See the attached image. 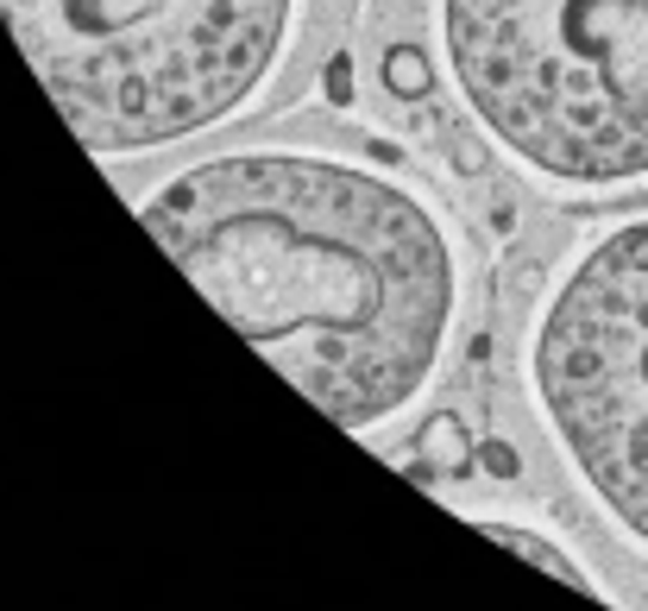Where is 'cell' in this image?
Segmentation results:
<instances>
[{
  "instance_id": "6da1fadb",
  "label": "cell",
  "mask_w": 648,
  "mask_h": 611,
  "mask_svg": "<svg viewBox=\"0 0 648 611\" xmlns=\"http://www.w3.org/2000/svg\"><path fill=\"white\" fill-rule=\"evenodd\" d=\"M146 228L340 429L391 423L441 366L453 246L409 189L309 152H233L151 189Z\"/></svg>"
},
{
  "instance_id": "7a4b0ae2",
  "label": "cell",
  "mask_w": 648,
  "mask_h": 611,
  "mask_svg": "<svg viewBox=\"0 0 648 611\" xmlns=\"http://www.w3.org/2000/svg\"><path fill=\"white\" fill-rule=\"evenodd\" d=\"M302 0H7L32 77L101 158L221 127L271 82Z\"/></svg>"
},
{
  "instance_id": "3957f363",
  "label": "cell",
  "mask_w": 648,
  "mask_h": 611,
  "mask_svg": "<svg viewBox=\"0 0 648 611\" xmlns=\"http://www.w3.org/2000/svg\"><path fill=\"white\" fill-rule=\"evenodd\" d=\"M485 139L560 189L648 183V0H441Z\"/></svg>"
},
{
  "instance_id": "277c9868",
  "label": "cell",
  "mask_w": 648,
  "mask_h": 611,
  "mask_svg": "<svg viewBox=\"0 0 648 611\" xmlns=\"http://www.w3.org/2000/svg\"><path fill=\"white\" fill-rule=\"evenodd\" d=\"M529 372L574 480L648 549V215L560 272Z\"/></svg>"
},
{
  "instance_id": "5b68a950",
  "label": "cell",
  "mask_w": 648,
  "mask_h": 611,
  "mask_svg": "<svg viewBox=\"0 0 648 611\" xmlns=\"http://www.w3.org/2000/svg\"><path fill=\"white\" fill-rule=\"evenodd\" d=\"M478 530L491 535V542H504V549H517L523 561H535V567H548L554 580H567V586H579V592H604L586 567H579L554 535H535V530H523V523H504V517H478Z\"/></svg>"
},
{
  "instance_id": "8992f818",
  "label": "cell",
  "mask_w": 648,
  "mask_h": 611,
  "mask_svg": "<svg viewBox=\"0 0 648 611\" xmlns=\"http://www.w3.org/2000/svg\"><path fill=\"white\" fill-rule=\"evenodd\" d=\"M428 82H435V70H428V57L416 45H397L384 57V89L391 95H428Z\"/></svg>"
},
{
  "instance_id": "52a82bcc",
  "label": "cell",
  "mask_w": 648,
  "mask_h": 611,
  "mask_svg": "<svg viewBox=\"0 0 648 611\" xmlns=\"http://www.w3.org/2000/svg\"><path fill=\"white\" fill-rule=\"evenodd\" d=\"M423 441H428V454H448V460H453L466 435H460V423H453V416H435V423L423 429Z\"/></svg>"
},
{
  "instance_id": "ba28073f",
  "label": "cell",
  "mask_w": 648,
  "mask_h": 611,
  "mask_svg": "<svg viewBox=\"0 0 648 611\" xmlns=\"http://www.w3.org/2000/svg\"><path fill=\"white\" fill-rule=\"evenodd\" d=\"M322 89H327V102H347V95H352V64H347V57H327Z\"/></svg>"
},
{
  "instance_id": "9c48e42d",
  "label": "cell",
  "mask_w": 648,
  "mask_h": 611,
  "mask_svg": "<svg viewBox=\"0 0 648 611\" xmlns=\"http://www.w3.org/2000/svg\"><path fill=\"white\" fill-rule=\"evenodd\" d=\"M485 466H491V473H504V480H510V473H517V454H510L504 441H491V448H485Z\"/></svg>"
}]
</instances>
